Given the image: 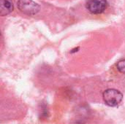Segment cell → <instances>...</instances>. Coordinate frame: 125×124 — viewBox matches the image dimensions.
<instances>
[{"label":"cell","instance_id":"1","mask_svg":"<svg viewBox=\"0 0 125 124\" xmlns=\"http://www.w3.org/2000/svg\"><path fill=\"white\" fill-rule=\"evenodd\" d=\"M103 97L107 105L110 107H116L122 102L123 94L116 89L110 88L103 92Z\"/></svg>","mask_w":125,"mask_h":124},{"label":"cell","instance_id":"2","mask_svg":"<svg viewBox=\"0 0 125 124\" xmlns=\"http://www.w3.org/2000/svg\"><path fill=\"white\" fill-rule=\"evenodd\" d=\"M18 7L21 12L27 15H34L40 10V6L32 0H18Z\"/></svg>","mask_w":125,"mask_h":124},{"label":"cell","instance_id":"3","mask_svg":"<svg viewBox=\"0 0 125 124\" xmlns=\"http://www.w3.org/2000/svg\"><path fill=\"white\" fill-rule=\"evenodd\" d=\"M108 7L107 0H89L86 2V9L92 14H101Z\"/></svg>","mask_w":125,"mask_h":124},{"label":"cell","instance_id":"4","mask_svg":"<svg viewBox=\"0 0 125 124\" xmlns=\"http://www.w3.org/2000/svg\"><path fill=\"white\" fill-rule=\"evenodd\" d=\"M13 10V4L11 0H0V15H7Z\"/></svg>","mask_w":125,"mask_h":124},{"label":"cell","instance_id":"5","mask_svg":"<svg viewBox=\"0 0 125 124\" xmlns=\"http://www.w3.org/2000/svg\"><path fill=\"white\" fill-rule=\"evenodd\" d=\"M116 67L121 73H125V59H122L118 61V63L116 64Z\"/></svg>","mask_w":125,"mask_h":124}]
</instances>
